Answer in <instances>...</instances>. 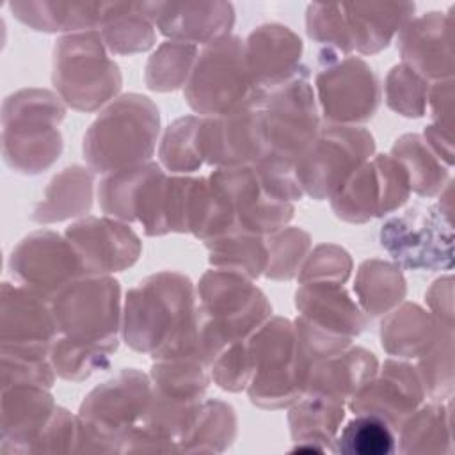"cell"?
I'll return each instance as SVG.
<instances>
[{
	"label": "cell",
	"instance_id": "cell-8",
	"mask_svg": "<svg viewBox=\"0 0 455 455\" xmlns=\"http://www.w3.org/2000/svg\"><path fill=\"white\" fill-rule=\"evenodd\" d=\"M52 82L73 108L92 112L108 103L121 89V73L108 57L100 30L59 37L53 48Z\"/></svg>",
	"mask_w": 455,
	"mask_h": 455
},
{
	"label": "cell",
	"instance_id": "cell-38",
	"mask_svg": "<svg viewBox=\"0 0 455 455\" xmlns=\"http://www.w3.org/2000/svg\"><path fill=\"white\" fill-rule=\"evenodd\" d=\"M100 34L108 52L117 55L146 52L155 44V25L135 4L119 2L117 11L103 23Z\"/></svg>",
	"mask_w": 455,
	"mask_h": 455
},
{
	"label": "cell",
	"instance_id": "cell-34",
	"mask_svg": "<svg viewBox=\"0 0 455 455\" xmlns=\"http://www.w3.org/2000/svg\"><path fill=\"white\" fill-rule=\"evenodd\" d=\"M236 437L235 409L222 400H204L190 430L181 441L180 451L220 453Z\"/></svg>",
	"mask_w": 455,
	"mask_h": 455
},
{
	"label": "cell",
	"instance_id": "cell-7",
	"mask_svg": "<svg viewBox=\"0 0 455 455\" xmlns=\"http://www.w3.org/2000/svg\"><path fill=\"white\" fill-rule=\"evenodd\" d=\"M50 306L59 336L75 343L116 352L123 323L119 283L103 274H84L62 286Z\"/></svg>",
	"mask_w": 455,
	"mask_h": 455
},
{
	"label": "cell",
	"instance_id": "cell-36",
	"mask_svg": "<svg viewBox=\"0 0 455 455\" xmlns=\"http://www.w3.org/2000/svg\"><path fill=\"white\" fill-rule=\"evenodd\" d=\"M156 165L155 162H146L105 174L98 187L103 213L123 222H135V206L140 188Z\"/></svg>",
	"mask_w": 455,
	"mask_h": 455
},
{
	"label": "cell",
	"instance_id": "cell-15",
	"mask_svg": "<svg viewBox=\"0 0 455 455\" xmlns=\"http://www.w3.org/2000/svg\"><path fill=\"white\" fill-rule=\"evenodd\" d=\"M411 196L405 169L391 155H375L357 167L331 197L338 219L352 224L368 222L402 208Z\"/></svg>",
	"mask_w": 455,
	"mask_h": 455
},
{
	"label": "cell",
	"instance_id": "cell-43",
	"mask_svg": "<svg viewBox=\"0 0 455 455\" xmlns=\"http://www.w3.org/2000/svg\"><path fill=\"white\" fill-rule=\"evenodd\" d=\"M108 355L100 348L80 345L62 336H57L50 348V361L55 373L71 382L85 380L92 373L107 370L110 364Z\"/></svg>",
	"mask_w": 455,
	"mask_h": 455
},
{
	"label": "cell",
	"instance_id": "cell-12",
	"mask_svg": "<svg viewBox=\"0 0 455 455\" xmlns=\"http://www.w3.org/2000/svg\"><path fill=\"white\" fill-rule=\"evenodd\" d=\"M315 89L329 124L355 126L370 121L380 103V84L371 66L354 55L322 48Z\"/></svg>",
	"mask_w": 455,
	"mask_h": 455
},
{
	"label": "cell",
	"instance_id": "cell-48",
	"mask_svg": "<svg viewBox=\"0 0 455 455\" xmlns=\"http://www.w3.org/2000/svg\"><path fill=\"white\" fill-rule=\"evenodd\" d=\"M80 451L78 418L62 407H57L46 428L30 446L28 453H71Z\"/></svg>",
	"mask_w": 455,
	"mask_h": 455
},
{
	"label": "cell",
	"instance_id": "cell-10",
	"mask_svg": "<svg viewBox=\"0 0 455 455\" xmlns=\"http://www.w3.org/2000/svg\"><path fill=\"white\" fill-rule=\"evenodd\" d=\"M245 41L228 36L206 44L185 84V100L201 117L226 114L252 94Z\"/></svg>",
	"mask_w": 455,
	"mask_h": 455
},
{
	"label": "cell",
	"instance_id": "cell-28",
	"mask_svg": "<svg viewBox=\"0 0 455 455\" xmlns=\"http://www.w3.org/2000/svg\"><path fill=\"white\" fill-rule=\"evenodd\" d=\"M288 425L293 451H325L332 448L334 437L345 419V403L318 393H302L290 405Z\"/></svg>",
	"mask_w": 455,
	"mask_h": 455
},
{
	"label": "cell",
	"instance_id": "cell-19",
	"mask_svg": "<svg viewBox=\"0 0 455 455\" xmlns=\"http://www.w3.org/2000/svg\"><path fill=\"white\" fill-rule=\"evenodd\" d=\"M64 236L80 254L87 274L121 272L137 263L142 243L137 233L114 217H84L66 228Z\"/></svg>",
	"mask_w": 455,
	"mask_h": 455
},
{
	"label": "cell",
	"instance_id": "cell-1",
	"mask_svg": "<svg viewBox=\"0 0 455 455\" xmlns=\"http://www.w3.org/2000/svg\"><path fill=\"white\" fill-rule=\"evenodd\" d=\"M121 331L130 348L149 354L155 361L194 357L204 363L197 293L192 281L180 272H156L130 288Z\"/></svg>",
	"mask_w": 455,
	"mask_h": 455
},
{
	"label": "cell",
	"instance_id": "cell-2",
	"mask_svg": "<svg viewBox=\"0 0 455 455\" xmlns=\"http://www.w3.org/2000/svg\"><path fill=\"white\" fill-rule=\"evenodd\" d=\"M196 293L206 366L228 345L247 341L272 316L265 293L236 272L210 268L203 274Z\"/></svg>",
	"mask_w": 455,
	"mask_h": 455
},
{
	"label": "cell",
	"instance_id": "cell-20",
	"mask_svg": "<svg viewBox=\"0 0 455 455\" xmlns=\"http://www.w3.org/2000/svg\"><path fill=\"white\" fill-rule=\"evenodd\" d=\"M57 336V323L46 297L20 283H2L0 348L50 354Z\"/></svg>",
	"mask_w": 455,
	"mask_h": 455
},
{
	"label": "cell",
	"instance_id": "cell-42",
	"mask_svg": "<svg viewBox=\"0 0 455 455\" xmlns=\"http://www.w3.org/2000/svg\"><path fill=\"white\" fill-rule=\"evenodd\" d=\"M418 375L425 395L434 402L451 400L453 391V331L441 329L432 347L418 357Z\"/></svg>",
	"mask_w": 455,
	"mask_h": 455
},
{
	"label": "cell",
	"instance_id": "cell-5",
	"mask_svg": "<svg viewBox=\"0 0 455 455\" xmlns=\"http://www.w3.org/2000/svg\"><path fill=\"white\" fill-rule=\"evenodd\" d=\"M252 375L249 400L261 409H283L295 403L307 382L311 363L304 355L291 320L270 316L251 338Z\"/></svg>",
	"mask_w": 455,
	"mask_h": 455
},
{
	"label": "cell",
	"instance_id": "cell-29",
	"mask_svg": "<svg viewBox=\"0 0 455 455\" xmlns=\"http://www.w3.org/2000/svg\"><path fill=\"white\" fill-rule=\"evenodd\" d=\"M92 185L94 176L91 169L82 165L62 169L46 185L30 219L39 224H52L87 215L92 206Z\"/></svg>",
	"mask_w": 455,
	"mask_h": 455
},
{
	"label": "cell",
	"instance_id": "cell-49",
	"mask_svg": "<svg viewBox=\"0 0 455 455\" xmlns=\"http://www.w3.org/2000/svg\"><path fill=\"white\" fill-rule=\"evenodd\" d=\"M453 89L451 80L434 82L428 91L427 107L430 108V116L434 117L435 126L451 132V110H453Z\"/></svg>",
	"mask_w": 455,
	"mask_h": 455
},
{
	"label": "cell",
	"instance_id": "cell-33",
	"mask_svg": "<svg viewBox=\"0 0 455 455\" xmlns=\"http://www.w3.org/2000/svg\"><path fill=\"white\" fill-rule=\"evenodd\" d=\"M391 156L405 169L411 192L421 197H434L450 181V169L418 133H405L396 139Z\"/></svg>",
	"mask_w": 455,
	"mask_h": 455
},
{
	"label": "cell",
	"instance_id": "cell-30",
	"mask_svg": "<svg viewBox=\"0 0 455 455\" xmlns=\"http://www.w3.org/2000/svg\"><path fill=\"white\" fill-rule=\"evenodd\" d=\"M441 327L421 306L405 302L391 309L380 325L382 348L395 357H421L435 341Z\"/></svg>",
	"mask_w": 455,
	"mask_h": 455
},
{
	"label": "cell",
	"instance_id": "cell-17",
	"mask_svg": "<svg viewBox=\"0 0 455 455\" xmlns=\"http://www.w3.org/2000/svg\"><path fill=\"white\" fill-rule=\"evenodd\" d=\"M210 178L228 197L235 233L267 236L286 228L293 217V203L272 196L252 165L220 167Z\"/></svg>",
	"mask_w": 455,
	"mask_h": 455
},
{
	"label": "cell",
	"instance_id": "cell-46",
	"mask_svg": "<svg viewBox=\"0 0 455 455\" xmlns=\"http://www.w3.org/2000/svg\"><path fill=\"white\" fill-rule=\"evenodd\" d=\"M0 355L2 387L14 384H36L52 389L57 373L52 366L50 354L0 348Z\"/></svg>",
	"mask_w": 455,
	"mask_h": 455
},
{
	"label": "cell",
	"instance_id": "cell-39",
	"mask_svg": "<svg viewBox=\"0 0 455 455\" xmlns=\"http://www.w3.org/2000/svg\"><path fill=\"white\" fill-rule=\"evenodd\" d=\"M201 116H185L171 123L162 137L158 156L171 172H194L204 160L199 149Z\"/></svg>",
	"mask_w": 455,
	"mask_h": 455
},
{
	"label": "cell",
	"instance_id": "cell-3",
	"mask_svg": "<svg viewBox=\"0 0 455 455\" xmlns=\"http://www.w3.org/2000/svg\"><path fill=\"white\" fill-rule=\"evenodd\" d=\"M160 132L158 107L144 94L116 98L84 135V158L92 172L108 174L149 162Z\"/></svg>",
	"mask_w": 455,
	"mask_h": 455
},
{
	"label": "cell",
	"instance_id": "cell-13",
	"mask_svg": "<svg viewBox=\"0 0 455 455\" xmlns=\"http://www.w3.org/2000/svg\"><path fill=\"white\" fill-rule=\"evenodd\" d=\"M373 153L375 139L364 128L341 124L320 128L311 148L295 164L302 192L316 201L331 199Z\"/></svg>",
	"mask_w": 455,
	"mask_h": 455
},
{
	"label": "cell",
	"instance_id": "cell-45",
	"mask_svg": "<svg viewBox=\"0 0 455 455\" xmlns=\"http://www.w3.org/2000/svg\"><path fill=\"white\" fill-rule=\"evenodd\" d=\"M307 36L341 55H350L354 44L341 4H311L306 12Z\"/></svg>",
	"mask_w": 455,
	"mask_h": 455
},
{
	"label": "cell",
	"instance_id": "cell-21",
	"mask_svg": "<svg viewBox=\"0 0 455 455\" xmlns=\"http://www.w3.org/2000/svg\"><path fill=\"white\" fill-rule=\"evenodd\" d=\"M137 9L171 41L210 44L228 37L235 23L229 2H142Z\"/></svg>",
	"mask_w": 455,
	"mask_h": 455
},
{
	"label": "cell",
	"instance_id": "cell-11",
	"mask_svg": "<svg viewBox=\"0 0 455 455\" xmlns=\"http://www.w3.org/2000/svg\"><path fill=\"white\" fill-rule=\"evenodd\" d=\"M261 96L267 155L295 165L320 133L309 69L302 64L291 78L274 89L261 91Z\"/></svg>",
	"mask_w": 455,
	"mask_h": 455
},
{
	"label": "cell",
	"instance_id": "cell-44",
	"mask_svg": "<svg viewBox=\"0 0 455 455\" xmlns=\"http://www.w3.org/2000/svg\"><path fill=\"white\" fill-rule=\"evenodd\" d=\"M386 103L405 117H421L427 112L430 84L405 64L391 68L386 76Z\"/></svg>",
	"mask_w": 455,
	"mask_h": 455
},
{
	"label": "cell",
	"instance_id": "cell-35",
	"mask_svg": "<svg viewBox=\"0 0 455 455\" xmlns=\"http://www.w3.org/2000/svg\"><path fill=\"white\" fill-rule=\"evenodd\" d=\"M210 251L208 261L213 268L242 274L256 279L265 274L268 263V249L265 236L236 233L204 242Z\"/></svg>",
	"mask_w": 455,
	"mask_h": 455
},
{
	"label": "cell",
	"instance_id": "cell-22",
	"mask_svg": "<svg viewBox=\"0 0 455 455\" xmlns=\"http://www.w3.org/2000/svg\"><path fill=\"white\" fill-rule=\"evenodd\" d=\"M398 52L402 64L414 69L427 82L451 80V18L435 11L411 18L398 32Z\"/></svg>",
	"mask_w": 455,
	"mask_h": 455
},
{
	"label": "cell",
	"instance_id": "cell-9",
	"mask_svg": "<svg viewBox=\"0 0 455 455\" xmlns=\"http://www.w3.org/2000/svg\"><path fill=\"white\" fill-rule=\"evenodd\" d=\"M379 240L400 268H453L451 210L443 208L441 203L416 204L400 215L389 217L379 231Z\"/></svg>",
	"mask_w": 455,
	"mask_h": 455
},
{
	"label": "cell",
	"instance_id": "cell-18",
	"mask_svg": "<svg viewBox=\"0 0 455 455\" xmlns=\"http://www.w3.org/2000/svg\"><path fill=\"white\" fill-rule=\"evenodd\" d=\"M423 398L425 389L418 370L409 363L386 359L347 405L354 414L382 418L398 434L403 421L423 403Z\"/></svg>",
	"mask_w": 455,
	"mask_h": 455
},
{
	"label": "cell",
	"instance_id": "cell-27",
	"mask_svg": "<svg viewBox=\"0 0 455 455\" xmlns=\"http://www.w3.org/2000/svg\"><path fill=\"white\" fill-rule=\"evenodd\" d=\"M354 50L371 55L386 48L396 32L412 18L414 4L370 2L341 4Z\"/></svg>",
	"mask_w": 455,
	"mask_h": 455
},
{
	"label": "cell",
	"instance_id": "cell-26",
	"mask_svg": "<svg viewBox=\"0 0 455 455\" xmlns=\"http://www.w3.org/2000/svg\"><path fill=\"white\" fill-rule=\"evenodd\" d=\"M119 2H11V12L39 32H84L101 28Z\"/></svg>",
	"mask_w": 455,
	"mask_h": 455
},
{
	"label": "cell",
	"instance_id": "cell-47",
	"mask_svg": "<svg viewBox=\"0 0 455 455\" xmlns=\"http://www.w3.org/2000/svg\"><path fill=\"white\" fill-rule=\"evenodd\" d=\"M352 274V258L350 254L332 243L318 245L311 254H307L297 279L300 283L309 281H327L345 284Z\"/></svg>",
	"mask_w": 455,
	"mask_h": 455
},
{
	"label": "cell",
	"instance_id": "cell-41",
	"mask_svg": "<svg viewBox=\"0 0 455 455\" xmlns=\"http://www.w3.org/2000/svg\"><path fill=\"white\" fill-rule=\"evenodd\" d=\"M268 263L265 275L272 281H290L299 275L307 252L311 236L302 228H283L265 236Z\"/></svg>",
	"mask_w": 455,
	"mask_h": 455
},
{
	"label": "cell",
	"instance_id": "cell-25",
	"mask_svg": "<svg viewBox=\"0 0 455 455\" xmlns=\"http://www.w3.org/2000/svg\"><path fill=\"white\" fill-rule=\"evenodd\" d=\"M379 361L363 347H348L343 352L323 357L309 368L304 393H318L345 405L377 371Z\"/></svg>",
	"mask_w": 455,
	"mask_h": 455
},
{
	"label": "cell",
	"instance_id": "cell-23",
	"mask_svg": "<svg viewBox=\"0 0 455 455\" xmlns=\"http://www.w3.org/2000/svg\"><path fill=\"white\" fill-rule=\"evenodd\" d=\"M302 39L286 25L265 23L245 41V59L254 91H268L291 78L300 68Z\"/></svg>",
	"mask_w": 455,
	"mask_h": 455
},
{
	"label": "cell",
	"instance_id": "cell-16",
	"mask_svg": "<svg viewBox=\"0 0 455 455\" xmlns=\"http://www.w3.org/2000/svg\"><path fill=\"white\" fill-rule=\"evenodd\" d=\"M9 268L20 284L48 300L68 283L87 274L73 243L50 229L27 235L11 252Z\"/></svg>",
	"mask_w": 455,
	"mask_h": 455
},
{
	"label": "cell",
	"instance_id": "cell-40",
	"mask_svg": "<svg viewBox=\"0 0 455 455\" xmlns=\"http://www.w3.org/2000/svg\"><path fill=\"white\" fill-rule=\"evenodd\" d=\"M196 59L197 48L194 44L178 41L162 43L146 64L148 87L153 91L167 92L185 85Z\"/></svg>",
	"mask_w": 455,
	"mask_h": 455
},
{
	"label": "cell",
	"instance_id": "cell-4",
	"mask_svg": "<svg viewBox=\"0 0 455 455\" xmlns=\"http://www.w3.org/2000/svg\"><path fill=\"white\" fill-rule=\"evenodd\" d=\"M66 108L46 89H21L2 105L4 162L21 174H39L62 153L60 123Z\"/></svg>",
	"mask_w": 455,
	"mask_h": 455
},
{
	"label": "cell",
	"instance_id": "cell-14",
	"mask_svg": "<svg viewBox=\"0 0 455 455\" xmlns=\"http://www.w3.org/2000/svg\"><path fill=\"white\" fill-rule=\"evenodd\" d=\"M199 149L203 160L215 169L254 165L267 153L261 91L236 108L212 117H201Z\"/></svg>",
	"mask_w": 455,
	"mask_h": 455
},
{
	"label": "cell",
	"instance_id": "cell-6",
	"mask_svg": "<svg viewBox=\"0 0 455 455\" xmlns=\"http://www.w3.org/2000/svg\"><path fill=\"white\" fill-rule=\"evenodd\" d=\"M151 379L137 368H124L96 386L80 403V451H117L126 435L151 407Z\"/></svg>",
	"mask_w": 455,
	"mask_h": 455
},
{
	"label": "cell",
	"instance_id": "cell-31",
	"mask_svg": "<svg viewBox=\"0 0 455 455\" xmlns=\"http://www.w3.org/2000/svg\"><path fill=\"white\" fill-rule=\"evenodd\" d=\"M354 293L363 313L380 316L395 309L405 299L407 283L396 263L366 259L357 268Z\"/></svg>",
	"mask_w": 455,
	"mask_h": 455
},
{
	"label": "cell",
	"instance_id": "cell-37",
	"mask_svg": "<svg viewBox=\"0 0 455 455\" xmlns=\"http://www.w3.org/2000/svg\"><path fill=\"white\" fill-rule=\"evenodd\" d=\"M395 450L396 432L373 414H355L338 430L331 448L343 455H389Z\"/></svg>",
	"mask_w": 455,
	"mask_h": 455
},
{
	"label": "cell",
	"instance_id": "cell-24",
	"mask_svg": "<svg viewBox=\"0 0 455 455\" xmlns=\"http://www.w3.org/2000/svg\"><path fill=\"white\" fill-rule=\"evenodd\" d=\"M57 405L50 387L14 384L2 387V453H28Z\"/></svg>",
	"mask_w": 455,
	"mask_h": 455
},
{
	"label": "cell",
	"instance_id": "cell-32",
	"mask_svg": "<svg viewBox=\"0 0 455 455\" xmlns=\"http://www.w3.org/2000/svg\"><path fill=\"white\" fill-rule=\"evenodd\" d=\"M398 432L402 453H451V400L419 405Z\"/></svg>",
	"mask_w": 455,
	"mask_h": 455
}]
</instances>
